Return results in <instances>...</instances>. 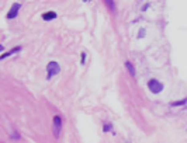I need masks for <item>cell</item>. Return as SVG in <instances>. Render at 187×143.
Returning a JSON list of instances; mask_svg holds the SVG:
<instances>
[{
  "instance_id": "obj_1",
  "label": "cell",
  "mask_w": 187,
  "mask_h": 143,
  "mask_svg": "<svg viewBox=\"0 0 187 143\" xmlns=\"http://www.w3.org/2000/svg\"><path fill=\"white\" fill-rule=\"evenodd\" d=\"M148 88H149L150 93L158 94V93H160V91L163 90V84L156 79H150L149 81H148Z\"/></svg>"
},
{
  "instance_id": "obj_2",
  "label": "cell",
  "mask_w": 187,
  "mask_h": 143,
  "mask_svg": "<svg viewBox=\"0 0 187 143\" xmlns=\"http://www.w3.org/2000/svg\"><path fill=\"white\" fill-rule=\"evenodd\" d=\"M60 130H62V118L59 115L53 117V137H59L60 136Z\"/></svg>"
},
{
  "instance_id": "obj_3",
  "label": "cell",
  "mask_w": 187,
  "mask_h": 143,
  "mask_svg": "<svg viewBox=\"0 0 187 143\" xmlns=\"http://www.w3.org/2000/svg\"><path fill=\"white\" fill-rule=\"evenodd\" d=\"M47 72H48V79H52L55 74H58L60 72V66L56 62H49L47 65Z\"/></svg>"
},
{
  "instance_id": "obj_4",
  "label": "cell",
  "mask_w": 187,
  "mask_h": 143,
  "mask_svg": "<svg viewBox=\"0 0 187 143\" xmlns=\"http://www.w3.org/2000/svg\"><path fill=\"white\" fill-rule=\"evenodd\" d=\"M21 9V4L20 3H14L11 6V9L9 10V14H7V18H16L17 14H18V10Z\"/></svg>"
},
{
  "instance_id": "obj_5",
  "label": "cell",
  "mask_w": 187,
  "mask_h": 143,
  "mask_svg": "<svg viewBox=\"0 0 187 143\" xmlns=\"http://www.w3.org/2000/svg\"><path fill=\"white\" fill-rule=\"evenodd\" d=\"M42 18L45 21H51V20H53V18H56V13H55V11H47V13L42 14Z\"/></svg>"
},
{
  "instance_id": "obj_6",
  "label": "cell",
  "mask_w": 187,
  "mask_h": 143,
  "mask_svg": "<svg viewBox=\"0 0 187 143\" xmlns=\"http://www.w3.org/2000/svg\"><path fill=\"white\" fill-rule=\"evenodd\" d=\"M20 49H21V47H16V48H14V49H11V51H9V52L3 53V55H2V56H0V59H6L7 56H11V55H14V53L20 52Z\"/></svg>"
},
{
  "instance_id": "obj_7",
  "label": "cell",
  "mask_w": 187,
  "mask_h": 143,
  "mask_svg": "<svg viewBox=\"0 0 187 143\" xmlns=\"http://www.w3.org/2000/svg\"><path fill=\"white\" fill-rule=\"evenodd\" d=\"M125 66H127V69H128V72H130V74L131 76H135V67L131 65V62H125Z\"/></svg>"
},
{
  "instance_id": "obj_8",
  "label": "cell",
  "mask_w": 187,
  "mask_h": 143,
  "mask_svg": "<svg viewBox=\"0 0 187 143\" xmlns=\"http://www.w3.org/2000/svg\"><path fill=\"white\" fill-rule=\"evenodd\" d=\"M184 104H187V98H183L181 101H174V103H172V105L179 107V105H184Z\"/></svg>"
},
{
  "instance_id": "obj_9",
  "label": "cell",
  "mask_w": 187,
  "mask_h": 143,
  "mask_svg": "<svg viewBox=\"0 0 187 143\" xmlns=\"http://www.w3.org/2000/svg\"><path fill=\"white\" fill-rule=\"evenodd\" d=\"M111 129H113V125H111V123H106V125H104V128H103L104 132H110Z\"/></svg>"
},
{
  "instance_id": "obj_10",
  "label": "cell",
  "mask_w": 187,
  "mask_h": 143,
  "mask_svg": "<svg viewBox=\"0 0 187 143\" xmlns=\"http://www.w3.org/2000/svg\"><path fill=\"white\" fill-rule=\"evenodd\" d=\"M106 4L110 7V9H113V10H114V2H106Z\"/></svg>"
},
{
  "instance_id": "obj_11",
  "label": "cell",
  "mask_w": 187,
  "mask_h": 143,
  "mask_svg": "<svg viewBox=\"0 0 187 143\" xmlns=\"http://www.w3.org/2000/svg\"><path fill=\"white\" fill-rule=\"evenodd\" d=\"M144 34H145V30H144V28H141V30H139V34H138V35H139V38L144 37Z\"/></svg>"
},
{
  "instance_id": "obj_12",
  "label": "cell",
  "mask_w": 187,
  "mask_h": 143,
  "mask_svg": "<svg viewBox=\"0 0 187 143\" xmlns=\"http://www.w3.org/2000/svg\"><path fill=\"white\" fill-rule=\"evenodd\" d=\"M84 60H86V53H82V63H84Z\"/></svg>"
},
{
  "instance_id": "obj_13",
  "label": "cell",
  "mask_w": 187,
  "mask_h": 143,
  "mask_svg": "<svg viewBox=\"0 0 187 143\" xmlns=\"http://www.w3.org/2000/svg\"><path fill=\"white\" fill-rule=\"evenodd\" d=\"M148 7H149V4H144V6H142V11H145Z\"/></svg>"
}]
</instances>
